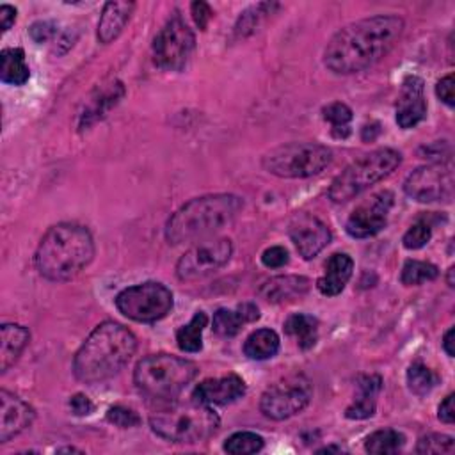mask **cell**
<instances>
[{
  "mask_svg": "<svg viewBox=\"0 0 455 455\" xmlns=\"http://www.w3.org/2000/svg\"><path fill=\"white\" fill-rule=\"evenodd\" d=\"M403 32V20L377 14L339 28L323 48V64L338 75L359 73L386 57Z\"/></svg>",
  "mask_w": 455,
  "mask_h": 455,
  "instance_id": "cell-1",
  "label": "cell"
},
{
  "mask_svg": "<svg viewBox=\"0 0 455 455\" xmlns=\"http://www.w3.org/2000/svg\"><path fill=\"white\" fill-rule=\"evenodd\" d=\"M137 348L133 332L112 320L96 325L73 359V373L80 382L96 384L117 375Z\"/></svg>",
  "mask_w": 455,
  "mask_h": 455,
  "instance_id": "cell-2",
  "label": "cell"
},
{
  "mask_svg": "<svg viewBox=\"0 0 455 455\" xmlns=\"http://www.w3.org/2000/svg\"><path fill=\"white\" fill-rule=\"evenodd\" d=\"M92 256L91 231L76 222H59L39 240L34 263L44 279L64 283L76 277L92 261Z\"/></svg>",
  "mask_w": 455,
  "mask_h": 455,
  "instance_id": "cell-3",
  "label": "cell"
},
{
  "mask_svg": "<svg viewBox=\"0 0 455 455\" xmlns=\"http://www.w3.org/2000/svg\"><path fill=\"white\" fill-rule=\"evenodd\" d=\"M243 208L235 194H206L178 208L165 224V240L172 245L208 238L231 224Z\"/></svg>",
  "mask_w": 455,
  "mask_h": 455,
  "instance_id": "cell-4",
  "label": "cell"
},
{
  "mask_svg": "<svg viewBox=\"0 0 455 455\" xmlns=\"http://www.w3.org/2000/svg\"><path fill=\"white\" fill-rule=\"evenodd\" d=\"M220 425L212 405L190 400L171 403L165 409L149 416L151 430L171 443L192 444L212 437Z\"/></svg>",
  "mask_w": 455,
  "mask_h": 455,
  "instance_id": "cell-5",
  "label": "cell"
},
{
  "mask_svg": "<svg viewBox=\"0 0 455 455\" xmlns=\"http://www.w3.org/2000/svg\"><path fill=\"white\" fill-rule=\"evenodd\" d=\"M197 375V364L171 354H149L133 371L137 389L153 400L176 398Z\"/></svg>",
  "mask_w": 455,
  "mask_h": 455,
  "instance_id": "cell-6",
  "label": "cell"
},
{
  "mask_svg": "<svg viewBox=\"0 0 455 455\" xmlns=\"http://www.w3.org/2000/svg\"><path fill=\"white\" fill-rule=\"evenodd\" d=\"M402 162L400 151L393 148L373 149L348 164L331 183L327 196L334 203H347L389 176Z\"/></svg>",
  "mask_w": 455,
  "mask_h": 455,
  "instance_id": "cell-7",
  "label": "cell"
},
{
  "mask_svg": "<svg viewBox=\"0 0 455 455\" xmlns=\"http://www.w3.org/2000/svg\"><path fill=\"white\" fill-rule=\"evenodd\" d=\"M332 162V151L318 142H288L267 151L261 167L277 178H309Z\"/></svg>",
  "mask_w": 455,
  "mask_h": 455,
  "instance_id": "cell-8",
  "label": "cell"
},
{
  "mask_svg": "<svg viewBox=\"0 0 455 455\" xmlns=\"http://www.w3.org/2000/svg\"><path fill=\"white\" fill-rule=\"evenodd\" d=\"M116 307L130 320L151 323L167 316L172 307V291L158 281H146L119 291Z\"/></svg>",
  "mask_w": 455,
  "mask_h": 455,
  "instance_id": "cell-9",
  "label": "cell"
},
{
  "mask_svg": "<svg viewBox=\"0 0 455 455\" xmlns=\"http://www.w3.org/2000/svg\"><path fill=\"white\" fill-rule=\"evenodd\" d=\"M196 46L192 28L174 11L153 39V62L165 71H181Z\"/></svg>",
  "mask_w": 455,
  "mask_h": 455,
  "instance_id": "cell-10",
  "label": "cell"
},
{
  "mask_svg": "<svg viewBox=\"0 0 455 455\" xmlns=\"http://www.w3.org/2000/svg\"><path fill=\"white\" fill-rule=\"evenodd\" d=\"M313 386L304 375H290L272 384L259 398V411L275 421L299 414L309 403Z\"/></svg>",
  "mask_w": 455,
  "mask_h": 455,
  "instance_id": "cell-11",
  "label": "cell"
},
{
  "mask_svg": "<svg viewBox=\"0 0 455 455\" xmlns=\"http://www.w3.org/2000/svg\"><path fill=\"white\" fill-rule=\"evenodd\" d=\"M233 254L229 238L199 240L176 263V275L180 281H197L219 268H222Z\"/></svg>",
  "mask_w": 455,
  "mask_h": 455,
  "instance_id": "cell-12",
  "label": "cell"
},
{
  "mask_svg": "<svg viewBox=\"0 0 455 455\" xmlns=\"http://www.w3.org/2000/svg\"><path fill=\"white\" fill-rule=\"evenodd\" d=\"M453 185L451 165L434 162L412 171L403 181V190L418 203H450L453 199Z\"/></svg>",
  "mask_w": 455,
  "mask_h": 455,
  "instance_id": "cell-13",
  "label": "cell"
},
{
  "mask_svg": "<svg viewBox=\"0 0 455 455\" xmlns=\"http://www.w3.org/2000/svg\"><path fill=\"white\" fill-rule=\"evenodd\" d=\"M395 196L389 190H380L363 201L348 217L345 229L352 238H368L382 231L387 224L389 210Z\"/></svg>",
  "mask_w": 455,
  "mask_h": 455,
  "instance_id": "cell-14",
  "label": "cell"
},
{
  "mask_svg": "<svg viewBox=\"0 0 455 455\" xmlns=\"http://www.w3.org/2000/svg\"><path fill=\"white\" fill-rule=\"evenodd\" d=\"M290 240L304 259H313L331 242L329 226L311 213H299L288 226Z\"/></svg>",
  "mask_w": 455,
  "mask_h": 455,
  "instance_id": "cell-15",
  "label": "cell"
},
{
  "mask_svg": "<svg viewBox=\"0 0 455 455\" xmlns=\"http://www.w3.org/2000/svg\"><path fill=\"white\" fill-rule=\"evenodd\" d=\"M427 116L425 84L418 75H407L396 101V123L400 128L409 130L421 123Z\"/></svg>",
  "mask_w": 455,
  "mask_h": 455,
  "instance_id": "cell-16",
  "label": "cell"
},
{
  "mask_svg": "<svg viewBox=\"0 0 455 455\" xmlns=\"http://www.w3.org/2000/svg\"><path fill=\"white\" fill-rule=\"evenodd\" d=\"M34 418L32 405L7 389L0 391V443H7L21 434L32 425Z\"/></svg>",
  "mask_w": 455,
  "mask_h": 455,
  "instance_id": "cell-17",
  "label": "cell"
},
{
  "mask_svg": "<svg viewBox=\"0 0 455 455\" xmlns=\"http://www.w3.org/2000/svg\"><path fill=\"white\" fill-rule=\"evenodd\" d=\"M247 387L242 377L229 373L217 379H204L192 393V398L208 405H226L245 395Z\"/></svg>",
  "mask_w": 455,
  "mask_h": 455,
  "instance_id": "cell-18",
  "label": "cell"
},
{
  "mask_svg": "<svg viewBox=\"0 0 455 455\" xmlns=\"http://www.w3.org/2000/svg\"><path fill=\"white\" fill-rule=\"evenodd\" d=\"M123 96H124V87L119 80H112V82L98 87L92 92V96L87 100V103L80 114L78 128L87 130L89 126H92L94 123L103 119L108 114V110L119 103V100Z\"/></svg>",
  "mask_w": 455,
  "mask_h": 455,
  "instance_id": "cell-19",
  "label": "cell"
},
{
  "mask_svg": "<svg viewBox=\"0 0 455 455\" xmlns=\"http://www.w3.org/2000/svg\"><path fill=\"white\" fill-rule=\"evenodd\" d=\"M354 261L347 252H334L325 261V272L316 281V288L322 295L334 297L343 291L348 279L352 277Z\"/></svg>",
  "mask_w": 455,
  "mask_h": 455,
  "instance_id": "cell-20",
  "label": "cell"
},
{
  "mask_svg": "<svg viewBox=\"0 0 455 455\" xmlns=\"http://www.w3.org/2000/svg\"><path fill=\"white\" fill-rule=\"evenodd\" d=\"M259 318V309L252 302L238 304L235 309L220 307L213 313V331L219 336H235L240 332V329L247 323H252Z\"/></svg>",
  "mask_w": 455,
  "mask_h": 455,
  "instance_id": "cell-21",
  "label": "cell"
},
{
  "mask_svg": "<svg viewBox=\"0 0 455 455\" xmlns=\"http://www.w3.org/2000/svg\"><path fill=\"white\" fill-rule=\"evenodd\" d=\"M382 387V379L379 375H361L357 379V395L354 402L345 409L348 419H366L375 414L377 396Z\"/></svg>",
  "mask_w": 455,
  "mask_h": 455,
  "instance_id": "cell-22",
  "label": "cell"
},
{
  "mask_svg": "<svg viewBox=\"0 0 455 455\" xmlns=\"http://www.w3.org/2000/svg\"><path fill=\"white\" fill-rule=\"evenodd\" d=\"M133 9V2H107L98 21V41L103 44L112 43L126 27Z\"/></svg>",
  "mask_w": 455,
  "mask_h": 455,
  "instance_id": "cell-23",
  "label": "cell"
},
{
  "mask_svg": "<svg viewBox=\"0 0 455 455\" xmlns=\"http://www.w3.org/2000/svg\"><path fill=\"white\" fill-rule=\"evenodd\" d=\"M309 279L304 275H275L259 286V295L268 302L295 300L307 293Z\"/></svg>",
  "mask_w": 455,
  "mask_h": 455,
  "instance_id": "cell-24",
  "label": "cell"
},
{
  "mask_svg": "<svg viewBox=\"0 0 455 455\" xmlns=\"http://www.w3.org/2000/svg\"><path fill=\"white\" fill-rule=\"evenodd\" d=\"M2 341H0V371L5 373L21 355L28 345L30 332L20 323H4L2 325Z\"/></svg>",
  "mask_w": 455,
  "mask_h": 455,
  "instance_id": "cell-25",
  "label": "cell"
},
{
  "mask_svg": "<svg viewBox=\"0 0 455 455\" xmlns=\"http://www.w3.org/2000/svg\"><path fill=\"white\" fill-rule=\"evenodd\" d=\"M0 78L11 85H23L28 76L30 69L25 60V52L21 48H5L0 55Z\"/></svg>",
  "mask_w": 455,
  "mask_h": 455,
  "instance_id": "cell-26",
  "label": "cell"
},
{
  "mask_svg": "<svg viewBox=\"0 0 455 455\" xmlns=\"http://www.w3.org/2000/svg\"><path fill=\"white\" fill-rule=\"evenodd\" d=\"M284 332L297 339V345L302 350L315 347L318 339V320L306 313L290 315L284 322Z\"/></svg>",
  "mask_w": 455,
  "mask_h": 455,
  "instance_id": "cell-27",
  "label": "cell"
},
{
  "mask_svg": "<svg viewBox=\"0 0 455 455\" xmlns=\"http://www.w3.org/2000/svg\"><path fill=\"white\" fill-rule=\"evenodd\" d=\"M279 350V336L272 329H258L251 332L243 343V354L249 359L265 361L277 354Z\"/></svg>",
  "mask_w": 455,
  "mask_h": 455,
  "instance_id": "cell-28",
  "label": "cell"
},
{
  "mask_svg": "<svg viewBox=\"0 0 455 455\" xmlns=\"http://www.w3.org/2000/svg\"><path fill=\"white\" fill-rule=\"evenodd\" d=\"M208 323L204 311H197L188 323L181 325L176 331V343L183 352H199L203 348V331Z\"/></svg>",
  "mask_w": 455,
  "mask_h": 455,
  "instance_id": "cell-29",
  "label": "cell"
},
{
  "mask_svg": "<svg viewBox=\"0 0 455 455\" xmlns=\"http://www.w3.org/2000/svg\"><path fill=\"white\" fill-rule=\"evenodd\" d=\"M405 444V435L395 428H382L364 439V450L375 455L396 453Z\"/></svg>",
  "mask_w": 455,
  "mask_h": 455,
  "instance_id": "cell-30",
  "label": "cell"
},
{
  "mask_svg": "<svg viewBox=\"0 0 455 455\" xmlns=\"http://www.w3.org/2000/svg\"><path fill=\"white\" fill-rule=\"evenodd\" d=\"M405 379H407V386H409L411 393H414L418 396L428 395L439 382L437 373H434L427 364H423L419 361H416L409 366Z\"/></svg>",
  "mask_w": 455,
  "mask_h": 455,
  "instance_id": "cell-31",
  "label": "cell"
},
{
  "mask_svg": "<svg viewBox=\"0 0 455 455\" xmlns=\"http://www.w3.org/2000/svg\"><path fill=\"white\" fill-rule=\"evenodd\" d=\"M279 5L274 4V2H261V4H256V5H251L249 9H245L236 25H235V36L236 37H245L249 34H252L256 30V27L259 25V21L267 16V14H272L274 9H277Z\"/></svg>",
  "mask_w": 455,
  "mask_h": 455,
  "instance_id": "cell-32",
  "label": "cell"
},
{
  "mask_svg": "<svg viewBox=\"0 0 455 455\" xmlns=\"http://www.w3.org/2000/svg\"><path fill=\"white\" fill-rule=\"evenodd\" d=\"M322 116L325 121L331 123V132L338 139H345L350 135V121H352V110L348 105L341 101H332L327 107L322 108Z\"/></svg>",
  "mask_w": 455,
  "mask_h": 455,
  "instance_id": "cell-33",
  "label": "cell"
},
{
  "mask_svg": "<svg viewBox=\"0 0 455 455\" xmlns=\"http://www.w3.org/2000/svg\"><path fill=\"white\" fill-rule=\"evenodd\" d=\"M439 275V268L434 263L419 261V259H407L402 267L400 281L405 286H418L427 281H434Z\"/></svg>",
  "mask_w": 455,
  "mask_h": 455,
  "instance_id": "cell-34",
  "label": "cell"
},
{
  "mask_svg": "<svg viewBox=\"0 0 455 455\" xmlns=\"http://www.w3.org/2000/svg\"><path fill=\"white\" fill-rule=\"evenodd\" d=\"M224 451L231 455H249L263 448V437L256 432H235L224 443Z\"/></svg>",
  "mask_w": 455,
  "mask_h": 455,
  "instance_id": "cell-35",
  "label": "cell"
},
{
  "mask_svg": "<svg viewBox=\"0 0 455 455\" xmlns=\"http://www.w3.org/2000/svg\"><path fill=\"white\" fill-rule=\"evenodd\" d=\"M430 236H432V222L428 220V215H423L405 231L402 243L405 249L414 251L427 245Z\"/></svg>",
  "mask_w": 455,
  "mask_h": 455,
  "instance_id": "cell-36",
  "label": "cell"
},
{
  "mask_svg": "<svg viewBox=\"0 0 455 455\" xmlns=\"http://www.w3.org/2000/svg\"><path fill=\"white\" fill-rule=\"evenodd\" d=\"M453 448H455L453 437L446 434L423 435L416 444L418 453H451Z\"/></svg>",
  "mask_w": 455,
  "mask_h": 455,
  "instance_id": "cell-37",
  "label": "cell"
},
{
  "mask_svg": "<svg viewBox=\"0 0 455 455\" xmlns=\"http://www.w3.org/2000/svg\"><path fill=\"white\" fill-rule=\"evenodd\" d=\"M107 419L110 423H114L116 427H119V428H133L140 423L139 414L133 409H128V407H123V405L110 407L108 412H107Z\"/></svg>",
  "mask_w": 455,
  "mask_h": 455,
  "instance_id": "cell-38",
  "label": "cell"
},
{
  "mask_svg": "<svg viewBox=\"0 0 455 455\" xmlns=\"http://www.w3.org/2000/svg\"><path fill=\"white\" fill-rule=\"evenodd\" d=\"M290 261V254L283 245H272L263 251L261 254V263L267 268H281Z\"/></svg>",
  "mask_w": 455,
  "mask_h": 455,
  "instance_id": "cell-39",
  "label": "cell"
},
{
  "mask_svg": "<svg viewBox=\"0 0 455 455\" xmlns=\"http://www.w3.org/2000/svg\"><path fill=\"white\" fill-rule=\"evenodd\" d=\"M190 12H192V18H194L196 25H197L201 30H206V27H208V23H210V20H212V16H213L210 5H208L206 2H201V0H199V2H192Z\"/></svg>",
  "mask_w": 455,
  "mask_h": 455,
  "instance_id": "cell-40",
  "label": "cell"
},
{
  "mask_svg": "<svg viewBox=\"0 0 455 455\" xmlns=\"http://www.w3.org/2000/svg\"><path fill=\"white\" fill-rule=\"evenodd\" d=\"M435 94L437 98L446 103L450 108L453 107V75L443 76L437 85H435Z\"/></svg>",
  "mask_w": 455,
  "mask_h": 455,
  "instance_id": "cell-41",
  "label": "cell"
},
{
  "mask_svg": "<svg viewBox=\"0 0 455 455\" xmlns=\"http://www.w3.org/2000/svg\"><path fill=\"white\" fill-rule=\"evenodd\" d=\"M28 32H30V37L36 43H44V41H48L55 34V25L52 21H36L28 28Z\"/></svg>",
  "mask_w": 455,
  "mask_h": 455,
  "instance_id": "cell-42",
  "label": "cell"
},
{
  "mask_svg": "<svg viewBox=\"0 0 455 455\" xmlns=\"http://www.w3.org/2000/svg\"><path fill=\"white\" fill-rule=\"evenodd\" d=\"M69 409L73 411V414L76 416H89L94 411V403L82 393H76L71 396L69 400Z\"/></svg>",
  "mask_w": 455,
  "mask_h": 455,
  "instance_id": "cell-43",
  "label": "cell"
},
{
  "mask_svg": "<svg viewBox=\"0 0 455 455\" xmlns=\"http://www.w3.org/2000/svg\"><path fill=\"white\" fill-rule=\"evenodd\" d=\"M437 418L443 421V423H453V418H455V412H453V393H450L437 407Z\"/></svg>",
  "mask_w": 455,
  "mask_h": 455,
  "instance_id": "cell-44",
  "label": "cell"
},
{
  "mask_svg": "<svg viewBox=\"0 0 455 455\" xmlns=\"http://www.w3.org/2000/svg\"><path fill=\"white\" fill-rule=\"evenodd\" d=\"M16 20V9L12 5H0V25H2V32H7L11 28V25Z\"/></svg>",
  "mask_w": 455,
  "mask_h": 455,
  "instance_id": "cell-45",
  "label": "cell"
},
{
  "mask_svg": "<svg viewBox=\"0 0 455 455\" xmlns=\"http://www.w3.org/2000/svg\"><path fill=\"white\" fill-rule=\"evenodd\" d=\"M380 132V124L379 123H371V124H364L363 132H361V137L363 140H373Z\"/></svg>",
  "mask_w": 455,
  "mask_h": 455,
  "instance_id": "cell-46",
  "label": "cell"
},
{
  "mask_svg": "<svg viewBox=\"0 0 455 455\" xmlns=\"http://www.w3.org/2000/svg\"><path fill=\"white\" fill-rule=\"evenodd\" d=\"M443 350L448 354V357H453V327H450L443 336Z\"/></svg>",
  "mask_w": 455,
  "mask_h": 455,
  "instance_id": "cell-47",
  "label": "cell"
},
{
  "mask_svg": "<svg viewBox=\"0 0 455 455\" xmlns=\"http://www.w3.org/2000/svg\"><path fill=\"white\" fill-rule=\"evenodd\" d=\"M446 281H448V286H453V267L448 268V277H446Z\"/></svg>",
  "mask_w": 455,
  "mask_h": 455,
  "instance_id": "cell-48",
  "label": "cell"
},
{
  "mask_svg": "<svg viewBox=\"0 0 455 455\" xmlns=\"http://www.w3.org/2000/svg\"><path fill=\"white\" fill-rule=\"evenodd\" d=\"M57 451H80V450H76V448H59Z\"/></svg>",
  "mask_w": 455,
  "mask_h": 455,
  "instance_id": "cell-49",
  "label": "cell"
}]
</instances>
